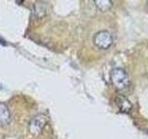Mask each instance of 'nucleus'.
I'll return each instance as SVG.
<instances>
[{
  "label": "nucleus",
  "instance_id": "1",
  "mask_svg": "<svg viewBox=\"0 0 148 139\" xmlns=\"http://www.w3.org/2000/svg\"><path fill=\"white\" fill-rule=\"evenodd\" d=\"M112 42H113L112 36L106 31L99 32L94 37L95 45L100 49H108L112 45Z\"/></svg>",
  "mask_w": 148,
  "mask_h": 139
},
{
  "label": "nucleus",
  "instance_id": "2",
  "mask_svg": "<svg viewBox=\"0 0 148 139\" xmlns=\"http://www.w3.org/2000/svg\"><path fill=\"white\" fill-rule=\"evenodd\" d=\"M47 118L45 115H38L30 122L29 129L32 134H39L47 123Z\"/></svg>",
  "mask_w": 148,
  "mask_h": 139
},
{
  "label": "nucleus",
  "instance_id": "3",
  "mask_svg": "<svg viewBox=\"0 0 148 139\" xmlns=\"http://www.w3.org/2000/svg\"><path fill=\"white\" fill-rule=\"evenodd\" d=\"M111 77H112V81L114 83V85L117 86L118 88H125L128 85V76L127 74L125 73L122 70L120 69H116L112 72L111 74Z\"/></svg>",
  "mask_w": 148,
  "mask_h": 139
},
{
  "label": "nucleus",
  "instance_id": "4",
  "mask_svg": "<svg viewBox=\"0 0 148 139\" xmlns=\"http://www.w3.org/2000/svg\"><path fill=\"white\" fill-rule=\"evenodd\" d=\"M10 120V112L9 109L2 102H0V122L2 124H8Z\"/></svg>",
  "mask_w": 148,
  "mask_h": 139
},
{
  "label": "nucleus",
  "instance_id": "5",
  "mask_svg": "<svg viewBox=\"0 0 148 139\" xmlns=\"http://www.w3.org/2000/svg\"><path fill=\"white\" fill-rule=\"evenodd\" d=\"M48 12L47 6L44 3H37L34 6V13L37 17H44Z\"/></svg>",
  "mask_w": 148,
  "mask_h": 139
}]
</instances>
